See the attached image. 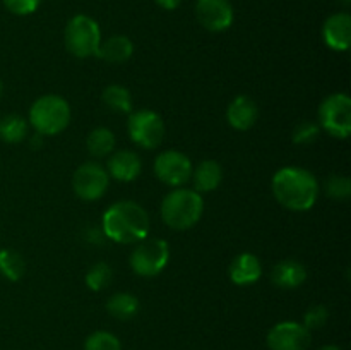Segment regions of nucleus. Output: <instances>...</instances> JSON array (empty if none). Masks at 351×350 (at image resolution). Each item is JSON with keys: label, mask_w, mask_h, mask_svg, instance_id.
<instances>
[{"label": "nucleus", "mask_w": 351, "mask_h": 350, "mask_svg": "<svg viewBox=\"0 0 351 350\" xmlns=\"http://www.w3.org/2000/svg\"><path fill=\"white\" fill-rule=\"evenodd\" d=\"M273 194L291 211H307L319 198V182L314 174L300 167H285L274 174Z\"/></svg>", "instance_id": "obj_1"}, {"label": "nucleus", "mask_w": 351, "mask_h": 350, "mask_svg": "<svg viewBox=\"0 0 351 350\" xmlns=\"http://www.w3.org/2000/svg\"><path fill=\"white\" fill-rule=\"evenodd\" d=\"M101 230L113 242H141L149 232V215L137 202L119 201L103 213Z\"/></svg>", "instance_id": "obj_2"}, {"label": "nucleus", "mask_w": 351, "mask_h": 350, "mask_svg": "<svg viewBox=\"0 0 351 350\" xmlns=\"http://www.w3.org/2000/svg\"><path fill=\"white\" fill-rule=\"evenodd\" d=\"M202 211L204 201L194 189H173L161 202V218L173 230H187L194 226L201 220Z\"/></svg>", "instance_id": "obj_3"}, {"label": "nucleus", "mask_w": 351, "mask_h": 350, "mask_svg": "<svg viewBox=\"0 0 351 350\" xmlns=\"http://www.w3.org/2000/svg\"><path fill=\"white\" fill-rule=\"evenodd\" d=\"M71 122V106L58 95L40 96L29 108V124L41 136H57Z\"/></svg>", "instance_id": "obj_4"}, {"label": "nucleus", "mask_w": 351, "mask_h": 350, "mask_svg": "<svg viewBox=\"0 0 351 350\" xmlns=\"http://www.w3.org/2000/svg\"><path fill=\"white\" fill-rule=\"evenodd\" d=\"M65 48L77 58L96 57L101 45V31L91 16L77 14L67 23L64 31Z\"/></svg>", "instance_id": "obj_5"}, {"label": "nucleus", "mask_w": 351, "mask_h": 350, "mask_svg": "<svg viewBox=\"0 0 351 350\" xmlns=\"http://www.w3.org/2000/svg\"><path fill=\"white\" fill-rule=\"evenodd\" d=\"M319 127L329 136L346 139L351 132V100L345 93L329 95L319 106Z\"/></svg>", "instance_id": "obj_6"}, {"label": "nucleus", "mask_w": 351, "mask_h": 350, "mask_svg": "<svg viewBox=\"0 0 351 350\" xmlns=\"http://www.w3.org/2000/svg\"><path fill=\"white\" fill-rule=\"evenodd\" d=\"M170 246L163 239H144L130 254V266L139 277H156L167 268Z\"/></svg>", "instance_id": "obj_7"}, {"label": "nucleus", "mask_w": 351, "mask_h": 350, "mask_svg": "<svg viewBox=\"0 0 351 350\" xmlns=\"http://www.w3.org/2000/svg\"><path fill=\"white\" fill-rule=\"evenodd\" d=\"M129 137L141 148L154 150L160 146L165 137L163 119L153 110H137L132 112L127 122Z\"/></svg>", "instance_id": "obj_8"}, {"label": "nucleus", "mask_w": 351, "mask_h": 350, "mask_svg": "<svg viewBox=\"0 0 351 350\" xmlns=\"http://www.w3.org/2000/svg\"><path fill=\"white\" fill-rule=\"evenodd\" d=\"M110 184V175L105 167H101L96 161H86L72 177V189L75 196L82 201H96L101 196H105Z\"/></svg>", "instance_id": "obj_9"}, {"label": "nucleus", "mask_w": 351, "mask_h": 350, "mask_svg": "<svg viewBox=\"0 0 351 350\" xmlns=\"http://www.w3.org/2000/svg\"><path fill=\"white\" fill-rule=\"evenodd\" d=\"M192 161L180 151H163L154 160V175L170 187H182L192 177Z\"/></svg>", "instance_id": "obj_10"}, {"label": "nucleus", "mask_w": 351, "mask_h": 350, "mask_svg": "<svg viewBox=\"0 0 351 350\" xmlns=\"http://www.w3.org/2000/svg\"><path fill=\"white\" fill-rule=\"evenodd\" d=\"M311 340V331L295 321L278 323L267 333V347L271 350H307Z\"/></svg>", "instance_id": "obj_11"}, {"label": "nucleus", "mask_w": 351, "mask_h": 350, "mask_svg": "<svg viewBox=\"0 0 351 350\" xmlns=\"http://www.w3.org/2000/svg\"><path fill=\"white\" fill-rule=\"evenodd\" d=\"M195 17L204 30L221 33L233 24V7L230 0H195Z\"/></svg>", "instance_id": "obj_12"}, {"label": "nucleus", "mask_w": 351, "mask_h": 350, "mask_svg": "<svg viewBox=\"0 0 351 350\" xmlns=\"http://www.w3.org/2000/svg\"><path fill=\"white\" fill-rule=\"evenodd\" d=\"M322 38L331 50L346 51L351 45V16L348 12H336L326 19Z\"/></svg>", "instance_id": "obj_13"}, {"label": "nucleus", "mask_w": 351, "mask_h": 350, "mask_svg": "<svg viewBox=\"0 0 351 350\" xmlns=\"http://www.w3.org/2000/svg\"><path fill=\"white\" fill-rule=\"evenodd\" d=\"M141 170H143V161L139 154L129 150H120L113 153L106 163V172L110 177L120 182L136 180L141 175Z\"/></svg>", "instance_id": "obj_14"}, {"label": "nucleus", "mask_w": 351, "mask_h": 350, "mask_svg": "<svg viewBox=\"0 0 351 350\" xmlns=\"http://www.w3.org/2000/svg\"><path fill=\"white\" fill-rule=\"evenodd\" d=\"M257 115H259V110H257L256 102L245 95L237 96L226 110L228 124L237 130H249L257 122Z\"/></svg>", "instance_id": "obj_15"}, {"label": "nucleus", "mask_w": 351, "mask_h": 350, "mask_svg": "<svg viewBox=\"0 0 351 350\" xmlns=\"http://www.w3.org/2000/svg\"><path fill=\"white\" fill-rule=\"evenodd\" d=\"M263 275V264L259 257L252 253H242L230 264V278L235 285H250L256 283Z\"/></svg>", "instance_id": "obj_16"}, {"label": "nucleus", "mask_w": 351, "mask_h": 350, "mask_svg": "<svg viewBox=\"0 0 351 350\" xmlns=\"http://www.w3.org/2000/svg\"><path fill=\"white\" fill-rule=\"evenodd\" d=\"M273 283L280 288H298L307 280V268L297 259H283L273 268Z\"/></svg>", "instance_id": "obj_17"}, {"label": "nucleus", "mask_w": 351, "mask_h": 350, "mask_svg": "<svg viewBox=\"0 0 351 350\" xmlns=\"http://www.w3.org/2000/svg\"><path fill=\"white\" fill-rule=\"evenodd\" d=\"M134 54V43L125 34H113L101 41L98 50V57L106 60L108 64H123L129 60Z\"/></svg>", "instance_id": "obj_18"}, {"label": "nucleus", "mask_w": 351, "mask_h": 350, "mask_svg": "<svg viewBox=\"0 0 351 350\" xmlns=\"http://www.w3.org/2000/svg\"><path fill=\"white\" fill-rule=\"evenodd\" d=\"M192 180H194V191L201 192H211L218 189V185L223 180V168L218 161L215 160H204L192 168Z\"/></svg>", "instance_id": "obj_19"}, {"label": "nucleus", "mask_w": 351, "mask_h": 350, "mask_svg": "<svg viewBox=\"0 0 351 350\" xmlns=\"http://www.w3.org/2000/svg\"><path fill=\"white\" fill-rule=\"evenodd\" d=\"M106 309L113 318L127 321L139 312V301H137L136 295L129 294V292H119L108 299Z\"/></svg>", "instance_id": "obj_20"}, {"label": "nucleus", "mask_w": 351, "mask_h": 350, "mask_svg": "<svg viewBox=\"0 0 351 350\" xmlns=\"http://www.w3.org/2000/svg\"><path fill=\"white\" fill-rule=\"evenodd\" d=\"M115 134L106 127H96L86 139V148L95 158H105L115 150Z\"/></svg>", "instance_id": "obj_21"}, {"label": "nucleus", "mask_w": 351, "mask_h": 350, "mask_svg": "<svg viewBox=\"0 0 351 350\" xmlns=\"http://www.w3.org/2000/svg\"><path fill=\"white\" fill-rule=\"evenodd\" d=\"M103 103L108 106L110 110L117 113H130L132 112V96L125 86L120 84H110L103 89L101 95Z\"/></svg>", "instance_id": "obj_22"}, {"label": "nucleus", "mask_w": 351, "mask_h": 350, "mask_svg": "<svg viewBox=\"0 0 351 350\" xmlns=\"http://www.w3.org/2000/svg\"><path fill=\"white\" fill-rule=\"evenodd\" d=\"M27 136V122L17 113H9L0 119V139L9 144H17Z\"/></svg>", "instance_id": "obj_23"}, {"label": "nucleus", "mask_w": 351, "mask_h": 350, "mask_svg": "<svg viewBox=\"0 0 351 350\" xmlns=\"http://www.w3.org/2000/svg\"><path fill=\"white\" fill-rule=\"evenodd\" d=\"M0 273L10 281H17L26 273L23 256L14 249H0Z\"/></svg>", "instance_id": "obj_24"}, {"label": "nucleus", "mask_w": 351, "mask_h": 350, "mask_svg": "<svg viewBox=\"0 0 351 350\" xmlns=\"http://www.w3.org/2000/svg\"><path fill=\"white\" fill-rule=\"evenodd\" d=\"M113 281V270L106 263H96L86 273V285L95 292L105 290Z\"/></svg>", "instance_id": "obj_25"}, {"label": "nucleus", "mask_w": 351, "mask_h": 350, "mask_svg": "<svg viewBox=\"0 0 351 350\" xmlns=\"http://www.w3.org/2000/svg\"><path fill=\"white\" fill-rule=\"evenodd\" d=\"M84 350H122V345L113 333L95 331L86 338Z\"/></svg>", "instance_id": "obj_26"}, {"label": "nucleus", "mask_w": 351, "mask_h": 350, "mask_svg": "<svg viewBox=\"0 0 351 350\" xmlns=\"http://www.w3.org/2000/svg\"><path fill=\"white\" fill-rule=\"evenodd\" d=\"M326 192L336 201H345L351 196V180L345 175H331L326 180Z\"/></svg>", "instance_id": "obj_27"}, {"label": "nucleus", "mask_w": 351, "mask_h": 350, "mask_svg": "<svg viewBox=\"0 0 351 350\" xmlns=\"http://www.w3.org/2000/svg\"><path fill=\"white\" fill-rule=\"evenodd\" d=\"M321 134V127L317 124L311 122V120H304V122L297 124V127L293 129V134H291V141L295 144H300V146H307V144H312Z\"/></svg>", "instance_id": "obj_28"}, {"label": "nucleus", "mask_w": 351, "mask_h": 350, "mask_svg": "<svg viewBox=\"0 0 351 350\" xmlns=\"http://www.w3.org/2000/svg\"><path fill=\"white\" fill-rule=\"evenodd\" d=\"M329 312L324 305H314V307L308 309L304 316V326L312 331V329H319L328 323Z\"/></svg>", "instance_id": "obj_29"}, {"label": "nucleus", "mask_w": 351, "mask_h": 350, "mask_svg": "<svg viewBox=\"0 0 351 350\" xmlns=\"http://www.w3.org/2000/svg\"><path fill=\"white\" fill-rule=\"evenodd\" d=\"M2 2L14 16H29L40 7L41 0H2Z\"/></svg>", "instance_id": "obj_30"}, {"label": "nucleus", "mask_w": 351, "mask_h": 350, "mask_svg": "<svg viewBox=\"0 0 351 350\" xmlns=\"http://www.w3.org/2000/svg\"><path fill=\"white\" fill-rule=\"evenodd\" d=\"M156 2V5H160L161 9L165 10H175L180 7L182 0H154Z\"/></svg>", "instance_id": "obj_31"}, {"label": "nucleus", "mask_w": 351, "mask_h": 350, "mask_svg": "<svg viewBox=\"0 0 351 350\" xmlns=\"http://www.w3.org/2000/svg\"><path fill=\"white\" fill-rule=\"evenodd\" d=\"M41 144H43V136L36 132L33 137H31V148H33V150H38Z\"/></svg>", "instance_id": "obj_32"}, {"label": "nucleus", "mask_w": 351, "mask_h": 350, "mask_svg": "<svg viewBox=\"0 0 351 350\" xmlns=\"http://www.w3.org/2000/svg\"><path fill=\"white\" fill-rule=\"evenodd\" d=\"M319 350H341V349H338V347H335V345H326Z\"/></svg>", "instance_id": "obj_33"}, {"label": "nucleus", "mask_w": 351, "mask_h": 350, "mask_svg": "<svg viewBox=\"0 0 351 350\" xmlns=\"http://www.w3.org/2000/svg\"><path fill=\"white\" fill-rule=\"evenodd\" d=\"M343 2H345V5H350V2H351V0H343Z\"/></svg>", "instance_id": "obj_34"}, {"label": "nucleus", "mask_w": 351, "mask_h": 350, "mask_svg": "<svg viewBox=\"0 0 351 350\" xmlns=\"http://www.w3.org/2000/svg\"><path fill=\"white\" fill-rule=\"evenodd\" d=\"M0 96H2V81H0Z\"/></svg>", "instance_id": "obj_35"}]
</instances>
